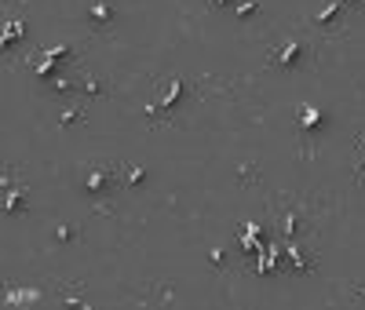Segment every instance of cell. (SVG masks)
Wrapping results in <instances>:
<instances>
[{"mask_svg": "<svg viewBox=\"0 0 365 310\" xmlns=\"http://www.w3.org/2000/svg\"><path fill=\"white\" fill-rule=\"evenodd\" d=\"M260 4L256 0H237V8H234V15H249V11H256Z\"/></svg>", "mask_w": 365, "mask_h": 310, "instance_id": "13", "label": "cell"}, {"mask_svg": "<svg viewBox=\"0 0 365 310\" xmlns=\"http://www.w3.org/2000/svg\"><path fill=\"white\" fill-rule=\"evenodd\" d=\"M143 179H146V168H143V164H139V168H128V182H132V186H139Z\"/></svg>", "mask_w": 365, "mask_h": 310, "instance_id": "12", "label": "cell"}, {"mask_svg": "<svg viewBox=\"0 0 365 310\" xmlns=\"http://www.w3.org/2000/svg\"><path fill=\"white\" fill-rule=\"evenodd\" d=\"M340 8H343L340 0H329V4H325L322 11L314 15V26H325V22H332V19H336V11H340Z\"/></svg>", "mask_w": 365, "mask_h": 310, "instance_id": "7", "label": "cell"}, {"mask_svg": "<svg viewBox=\"0 0 365 310\" xmlns=\"http://www.w3.org/2000/svg\"><path fill=\"white\" fill-rule=\"evenodd\" d=\"M208 259H212V267H223V263H226V252H223V248H212Z\"/></svg>", "mask_w": 365, "mask_h": 310, "instance_id": "16", "label": "cell"}, {"mask_svg": "<svg viewBox=\"0 0 365 310\" xmlns=\"http://www.w3.org/2000/svg\"><path fill=\"white\" fill-rule=\"evenodd\" d=\"M26 212V186H11V179H4V215Z\"/></svg>", "mask_w": 365, "mask_h": 310, "instance_id": "2", "label": "cell"}, {"mask_svg": "<svg viewBox=\"0 0 365 310\" xmlns=\"http://www.w3.org/2000/svg\"><path fill=\"white\" fill-rule=\"evenodd\" d=\"M22 33H26V22H22V19H11V22L4 26V44H11L15 37H22Z\"/></svg>", "mask_w": 365, "mask_h": 310, "instance_id": "8", "label": "cell"}, {"mask_svg": "<svg viewBox=\"0 0 365 310\" xmlns=\"http://www.w3.org/2000/svg\"><path fill=\"white\" fill-rule=\"evenodd\" d=\"M77 120H84V113H81V110H66L63 117H58V124H63V128H70V124H77Z\"/></svg>", "mask_w": 365, "mask_h": 310, "instance_id": "11", "label": "cell"}, {"mask_svg": "<svg viewBox=\"0 0 365 310\" xmlns=\"http://www.w3.org/2000/svg\"><path fill=\"white\" fill-rule=\"evenodd\" d=\"M299 55H303V40H296V37H292V40L285 44V48H278L270 58H274V66H278V70H292Z\"/></svg>", "mask_w": 365, "mask_h": 310, "instance_id": "1", "label": "cell"}, {"mask_svg": "<svg viewBox=\"0 0 365 310\" xmlns=\"http://www.w3.org/2000/svg\"><path fill=\"white\" fill-rule=\"evenodd\" d=\"M179 95H182V81H179V77H172L168 88H164V95H161V106H175Z\"/></svg>", "mask_w": 365, "mask_h": 310, "instance_id": "6", "label": "cell"}, {"mask_svg": "<svg viewBox=\"0 0 365 310\" xmlns=\"http://www.w3.org/2000/svg\"><path fill=\"white\" fill-rule=\"evenodd\" d=\"M44 55H48V58L55 62V58H66V55H73V48H70V44H55V48H48Z\"/></svg>", "mask_w": 365, "mask_h": 310, "instance_id": "10", "label": "cell"}, {"mask_svg": "<svg viewBox=\"0 0 365 310\" xmlns=\"http://www.w3.org/2000/svg\"><path fill=\"white\" fill-rule=\"evenodd\" d=\"M84 91H88V95H102V84L95 81V77H88V81H84Z\"/></svg>", "mask_w": 365, "mask_h": 310, "instance_id": "15", "label": "cell"}, {"mask_svg": "<svg viewBox=\"0 0 365 310\" xmlns=\"http://www.w3.org/2000/svg\"><path fill=\"white\" fill-rule=\"evenodd\" d=\"M322 120H325V113L318 110V106H303V110H299V128H303V132L322 128Z\"/></svg>", "mask_w": 365, "mask_h": 310, "instance_id": "4", "label": "cell"}, {"mask_svg": "<svg viewBox=\"0 0 365 310\" xmlns=\"http://www.w3.org/2000/svg\"><path fill=\"white\" fill-rule=\"evenodd\" d=\"M110 179H113V168H91L84 175V190H102Z\"/></svg>", "mask_w": 365, "mask_h": 310, "instance_id": "5", "label": "cell"}, {"mask_svg": "<svg viewBox=\"0 0 365 310\" xmlns=\"http://www.w3.org/2000/svg\"><path fill=\"white\" fill-rule=\"evenodd\" d=\"M91 15H95V19H102V22H110V19H113V8H106L102 0H91Z\"/></svg>", "mask_w": 365, "mask_h": 310, "instance_id": "9", "label": "cell"}, {"mask_svg": "<svg viewBox=\"0 0 365 310\" xmlns=\"http://www.w3.org/2000/svg\"><path fill=\"white\" fill-rule=\"evenodd\" d=\"M55 241H73V226H70V223H63V226L55 230Z\"/></svg>", "mask_w": 365, "mask_h": 310, "instance_id": "14", "label": "cell"}, {"mask_svg": "<svg viewBox=\"0 0 365 310\" xmlns=\"http://www.w3.org/2000/svg\"><path fill=\"white\" fill-rule=\"evenodd\" d=\"M70 88H73V81H66V77H58V81H55V91H58V95H66Z\"/></svg>", "mask_w": 365, "mask_h": 310, "instance_id": "18", "label": "cell"}, {"mask_svg": "<svg viewBox=\"0 0 365 310\" xmlns=\"http://www.w3.org/2000/svg\"><path fill=\"white\" fill-rule=\"evenodd\" d=\"M237 175H241V182H252V175H256V168H252V164H241V168H237Z\"/></svg>", "mask_w": 365, "mask_h": 310, "instance_id": "17", "label": "cell"}, {"mask_svg": "<svg viewBox=\"0 0 365 310\" xmlns=\"http://www.w3.org/2000/svg\"><path fill=\"white\" fill-rule=\"evenodd\" d=\"M285 256H288V263H292L296 270H303V274H307V270H314V259L299 248V241H296V237H292V241H285Z\"/></svg>", "mask_w": 365, "mask_h": 310, "instance_id": "3", "label": "cell"}, {"mask_svg": "<svg viewBox=\"0 0 365 310\" xmlns=\"http://www.w3.org/2000/svg\"><path fill=\"white\" fill-rule=\"evenodd\" d=\"M354 296H361V299H365V288H358V292H354Z\"/></svg>", "mask_w": 365, "mask_h": 310, "instance_id": "19", "label": "cell"}]
</instances>
